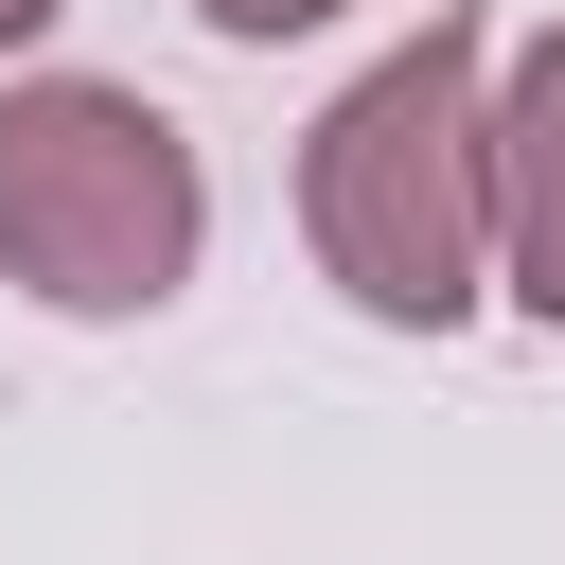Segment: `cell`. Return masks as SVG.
<instances>
[{
    "mask_svg": "<svg viewBox=\"0 0 565 565\" xmlns=\"http://www.w3.org/2000/svg\"><path fill=\"white\" fill-rule=\"evenodd\" d=\"M212 247V177L194 141L106 88V71H18L0 88V265L53 318H159Z\"/></svg>",
    "mask_w": 565,
    "mask_h": 565,
    "instance_id": "7a4b0ae2",
    "label": "cell"
},
{
    "mask_svg": "<svg viewBox=\"0 0 565 565\" xmlns=\"http://www.w3.org/2000/svg\"><path fill=\"white\" fill-rule=\"evenodd\" d=\"M477 159H494V282L565 335V18L512 53V88L477 106Z\"/></svg>",
    "mask_w": 565,
    "mask_h": 565,
    "instance_id": "3957f363",
    "label": "cell"
},
{
    "mask_svg": "<svg viewBox=\"0 0 565 565\" xmlns=\"http://www.w3.org/2000/svg\"><path fill=\"white\" fill-rule=\"evenodd\" d=\"M53 18H71V0H0V53H35V35H53Z\"/></svg>",
    "mask_w": 565,
    "mask_h": 565,
    "instance_id": "5b68a950",
    "label": "cell"
},
{
    "mask_svg": "<svg viewBox=\"0 0 565 565\" xmlns=\"http://www.w3.org/2000/svg\"><path fill=\"white\" fill-rule=\"evenodd\" d=\"M477 35L424 18L388 71H353L300 141V230H318V282L388 335H459L494 300V159H477Z\"/></svg>",
    "mask_w": 565,
    "mask_h": 565,
    "instance_id": "6da1fadb",
    "label": "cell"
},
{
    "mask_svg": "<svg viewBox=\"0 0 565 565\" xmlns=\"http://www.w3.org/2000/svg\"><path fill=\"white\" fill-rule=\"evenodd\" d=\"M212 35H318V18H353V0H194Z\"/></svg>",
    "mask_w": 565,
    "mask_h": 565,
    "instance_id": "277c9868",
    "label": "cell"
}]
</instances>
